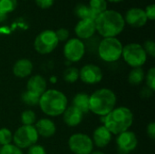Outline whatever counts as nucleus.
<instances>
[{
    "instance_id": "obj_16",
    "label": "nucleus",
    "mask_w": 155,
    "mask_h": 154,
    "mask_svg": "<svg viewBox=\"0 0 155 154\" xmlns=\"http://www.w3.org/2000/svg\"><path fill=\"white\" fill-rule=\"evenodd\" d=\"M112 137L113 134L109 132V130L104 125H101L94 131L92 140L94 145L98 148H104L109 145L112 141Z\"/></svg>"
},
{
    "instance_id": "obj_17",
    "label": "nucleus",
    "mask_w": 155,
    "mask_h": 154,
    "mask_svg": "<svg viewBox=\"0 0 155 154\" xmlns=\"http://www.w3.org/2000/svg\"><path fill=\"white\" fill-rule=\"evenodd\" d=\"M47 82L45 77L40 74L32 75L26 84V91L41 96L47 89Z\"/></svg>"
},
{
    "instance_id": "obj_13",
    "label": "nucleus",
    "mask_w": 155,
    "mask_h": 154,
    "mask_svg": "<svg viewBox=\"0 0 155 154\" xmlns=\"http://www.w3.org/2000/svg\"><path fill=\"white\" fill-rule=\"evenodd\" d=\"M124 22H126L129 25L133 27H143L146 25L148 19L145 15V12L142 8L134 7L129 9L126 12L125 17H124Z\"/></svg>"
},
{
    "instance_id": "obj_31",
    "label": "nucleus",
    "mask_w": 155,
    "mask_h": 154,
    "mask_svg": "<svg viewBox=\"0 0 155 154\" xmlns=\"http://www.w3.org/2000/svg\"><path fill=\"white\" fill-rule=\"evenodd\" d=\"M143 49L147 54V56H151L152 58L155 57V44L153 40H147L143 44Z\"/></svg>"
},
{
    "instance_id": "obj_21",
    "label": "nucleus",
    "mask_w": 155,
    "mask_h": 154,
    "mask_svg": "<svg viewBox=\"0 0 155 154\" xmlns=\"http://www.w3.org/2000/svg\"><path fill=\"white\" fill-rule=\"evenodd\" d=\"M74 14L76 15L78 18H80V20L81 19H92L95 21L98 16L95 13H94L91 10L89 6L85 5L84 4H78L74 8Z\"/></svg>"
},
{
    "instance_id": "obj_4",
    "label": "nucleus",
    "mask_w": 155,
    "mask_h": 154,
    "mask_svg": "<svg viewBox=\"0 0 155 154\" xmlns=\"http://www.w3.org/2000/svg\"><path fill=\"white\" fill-rule=\"evenodd\" d=\"M117 98L109 88H100L89 95V112L104 117L115 108Z\"/></svg>"
},
{
    "instance_id": "obj_19",
    "label": "nucleus",
    "mask_w": 155,
    "mask_h": 154,
    "mask_svg": "<svg viewBox=\"0 0 155 154\" xmlns=\"http://www.w3.org/2000/svg\"><path fill=\"white\" fill-rule=\"evenodd\" d=\"M62 115L64 123L69 127L78 126L84 119V114L73 105L67 106V108L64 110Z\"/></svg>"
},
{
    "instance_id": "obj_7",
    "label": "nucleus",
    "mask_w": 155,
    "mask_h": 154,
    "mask_svg": "<svg viewBox=\"0 0 155 154\" xmlns=\"http://www.w3.org/2000/svg\"><path fill=\"white\" fill-rule=\"evenodd\" d=\"M38 139L39 135L34 125H22L13 134L14 144L21 150L36 144Z\"/></svg>"
},
{
    "instance_id": "obj_28",
    "label": "nucleus",
    "mask_w": 155,
    "mask_h": 154,
    "mask_svg": "<svg viewBox=\"0 0 155 154\" xmlns=\"http://www.w3.org/2000/svg\"><path fill=\"white\" fill-rule=\"evenodd\" d=\"M13 142V134L7 128L0 129V146L10 144Z\"/></svg>"
},
{
    "instance_id": "obj_20",
    "label": "nucleus",
    "mask_w": 155,
    "mask_h": 154,
    "mask_svg": "<svg viewBox=\"0 0 155 154\" xmlns=\"http://www.w3.org/2000/svg\"><path fill=\"white\" fill-rule=\"evenodd\" d=\"M72 105L78 109L83 114L89 113V94L86 93H76L72 101Z\"/></svg>"
},
{
    "instance_id": "obj_5",
    "label": "nucleus",
    "mask_w": 155,
    "mask_h": 154,
    "mask_svg": "<svg viewBox=\"0 0 155 154\" xmlns=\"http://www.w3.org/2000/svg\"><path fill=\"white\" fill-rule=\"evenodd\" d=\"M123 47V44L116 37H107L99 42L97 53L103 61L114 63L122 57Z\"/></svg>"
},
{
    "instance_id": "obj_25",
    "label": "nucleus",
    "mask_w": 155,
    "mask_h": 154,
    "mask_svg": "<svg viewBox=\"0 0 155 154\" xmlns=\"http://www.w3.org/2000/svg\"><path fill=\"white\" fill-rule=\"evenodd\" d=\"M89 7L94 13L99 15L107 10V2L106 0H90Z\"/></svg>"
},
{
    "instance_id": "obj_14",
    "label": "nucleus",
    "mask_w": 155,
    "mask_h": 154,
    "mask_svg": "<svg viewBox=\"0 0 155 154\" xmlns=\"http://www.w3.org/2000/svg\"><path fill=\"white\" fill-rule=\"evenodd\" d=\"M74 32L80 40H87L96 32L95 21L92 19H81L75 25Z\"/></svg>"
},
{
    "instance_id": "obj_36",
    "label": "nucleus",
    "mask_w": 155,
    "mask_h": 154,
    "mask_svg": "<svg viewBox=\"0 0 155 154\" xmlns=\"http://www.w3.org/2000/svg\"><path fill=\"white\" fill-rule=\"evenodd\" d=\"M54 2V0H35L36 5L43 9L51 7L53 5Z\"/></svg>"
},
{
    "instance_id": "obj_11",
    "label": "nucleus",
    "mask_w": 155,
    "mask_h": 154,
    "mask_svg": "<svg viewBox=\"0 0 155 154\" xmlns=\"http://www.w3.org/2000/svg\"><path fill=\"white\" fill-rule=\"evenodd\" d=\"M116 145L119 154H129L134 152L138 145L136 134L132 131H126L117 135Z\"/></svg>"
},
{
    "instance_id": "obj_12",
    "label": "nucleus",
    "mask_w": 155,
    "mask_h": 154,
    "mask_svg": "<svg viewBox=\"0 0 155 154\" xmlns=\"http://www.w3.org/2000/svg\"><path fill=\"white\" fill-rule=\"evenodd\" d=\"M104 77L103 71L94 64H87L79 70V79L86 84H97Z\"/></svg>"
},
{
    "instance_id": "obj_8",
    "label": "nucleus",
    "mask_w": 155,
    "mask_h": 154,
    "mask_svg": "<svg viewBox=\"0 0 155 154\" xmlns=\"http://www.w3.org/2000/svg\"><path fill=\"white\" fill-rule=\"evenodd\" d=\"M59 41L55 32L53 30L42 31L35 39L34 46L35 51L40 54H48L52 53L58 45Z\"/></svg>"
},
{
    "instance_id": "obj_22",
    "label": "nucleus",
    "mask_w": 155,
    "mask_h": 154,
    "mask_svg": "<svg viewBox=\"0 0 155 154\" xmlns=\"http://www.w3.org/2000/svg\"><path fill=\"white\" fill-rule=\"evenodd\" d=\"M145 77V73L142 67L138 68H133L128 75V82L132 85H140L143 81Z\"/></svg>"
},
{
    "instance_id": "obj_24",
    "label": "nucleus",
    "mask_w": 155,
    "mask_h": 154,
    "mask_svg": "<svg viewBox=\"0 0 155 154\" xmlns=\"http://www.w3.org/2000/svg\"><path fill=\"white\" fill-rule=\"evenodd\" d=\"M63 76L66 83L74 84L79 79V70L76 67H68L64 70Z\"/></svg>"
},
{
    "instance_id": "obj_9",
    "label": "nucleus",
    "mask_w": 155,
    "mask_h": 154,
    "mask_svg": "<svg viewBox=\"0 0 155 154\" xmlns=\"http://www.w3.org/2000/svg\"><path fill=\"white\" fill-rule=\"evenodd\" d=\"M94 146L92 138L85 133H74L68 139V147L74 154H91Z\"/></svg>"
},
{
    "instance_id": "obj_1",
    "label": "nucleus",
    "mask_w": 155,
    "mask_h": 154,
    "mask_svg": "<svg viewBox=\"0 0 155 154\" xmlns=\"http://www.w3.org/2000/svg\"><path fill=\"white\" fill-rule=\"evenodd\" d=\"M124 25V16L115 10H106L95 20L96 31L104 38L116 37L123 32Z\"/></svg>"
},
{
    "instance_id": "obj_2",
    "label": "nucleus",
    "mask_w": 155,
    "mask_h": 154,
    "mask_svg": "<svg viewBox=\"0 0 155 154\" xmlns=\"http://www.w3.org/2000/svg\"><path fill=\"white\" fill-rule=\"evenodd\" d=\"M134 113L125 106L115 107L106 116L103 117L104 125L113 135H118L128 131L134 123Z\"/></svg>"
},
{
    "instance_id": "obj_18",
    "label": "nucleus",
    "mask_w": 155,
    "mask_h": 154,
    "mask_svg": "<svg viewBox=\"0 0 155 154\" xmlns=\"http://www.w3.org/2000/svg\"><path fill=\"white\" fill-rule=\"evenodd\" d=\"M34 69L33 63L27 58L17 60L13 65V74L17 78H26L31 75Z\"/></svg>"
},
{
    "instance_id": "obj_37",
    "label": "nucleus",
    "mask_w": 155,
    "mask_h": 154,
    "mask_svg": "<svg viewBox=\"0 0 155 154\" xmlns=\"http://www.w3.org/2000/svg\"><path fill=\"white\" fill-rule=\"evenodd\" d=\"M153 93H154V92H153V90H151L150 88H148L147 86H145V87H143V88L141 90L140 94H141V96H142L143 98L147 99V98L152 97V96H153Z\"/></svg>"
},
{
    "instance_id": "obj_39",
    "label": "nucleus",
    "mask_w": 155,
    "mask_h": 154,
    "mask_svg": "<svg viewBox=\"0 0 155 154\" xmlns=\"http://www.w3.org/2000/svg\"><path fill=\"white\" fill-rule=\"evenodd\" d=\"M5 17H6V15H2V14H0V22L4 21Z\"/></svg>"
},
{
    "instance_id": "obj_10",
    "label": "nucleus",
    "mask_w": 155,
    "mask_h": 154,
    "mask_svg": "<svg viewBox=\"0 0 155 154\" xmlns=\"http://www.w3.org/2000/svg\"><path fill=\"white\" fill-rule=\"evenodd\" d=\"M86 52L84 43L78 38H71L66 41L64 46V55L66 60L72 63L81 61Z\"/></svg>"
},
{
    "instance_id": "obj_26",
    "label": "nucleus",
    "mask_w": 155,
    "mask_h": 154,
    "mask_svg": "<svg viewBox=\"0 0 155 154\" xmlns=\"http://www.w3.org/2000/svg\"><path fill=\"white\" fill-rule=\"evenodd\" d=\"M17 6V0H0V14L7 15Z\"/></svg>"
},
{
    "instance_id": "obj_3",
    "label": "nucleus",
    "mask_w": 155,
    "mask_h": 154,
    "mask_svg": "<svg viewBox=\"0 0 155 154\" xmlns=\"http://www.w3.org/2000/svg\"><path fill=\"white\" fill-rule=\"evenodd\" d=\"M38 105L45 115L57 117L62 115L67 108L68 99L61 91L48 89L40 96Z\"/></svg>"
},
{
    "instance_id": "obj_35",
    "label": "nucleus",
    "mask_w": 155,
    "mask_h": 154,
    "mask_svg": "<svg viewBox=\"0 0 155 154\" xmlns=\"http://www.w3.org/2000/svg\"><path fill=\"white\" fill-rule=\"evenodd\" d=\"M146 133L148 137L151 140H154L155 139V123L154 122H151L149 123V124L147 125L146 128Z\"/></svg>"
},
{
    "instance_id": "obj_33",
    "label": "nucleus",
    "mask_w": 155,
    "mask_h": 154,
    "mask_svg": "<svg viewBox=\"0 0 155 154\" xmlns=\"http://www.w3.org/2000/svg\"><path fill=\"white\" fill-rule=\"evenodd\" d=\"M26 154H46V151L44 146L36 143L28 148Z\"/></svg>"
},
{
    "instance_id": "obj_32",
    "label": "nucleus",
    "mask_w": 155,
    "mask_h": 154,
    "mask_svg": "<svg viewBox=\"0 0 155 154\" xmlns=\"http://www.w3.org/2000/svg\"><path fill=\"white\" fill-rule=\"evenodd\" d=\"M56 37L59 42H64L67 41L69 38V31L66 28H59L55 31Z\"/></svg>"
},
{
    "instance_id": "obj_15",
    "label": "nucleus",
    "mask_w": 155,
    "mask_h": 154,
    "mask_svg": "<svg viewBox=\"0 0 155 154\" xmlns=\"http://www.w3.org/2000/svg\"><path fill=\"white\" fill-rule=\"evenodd\" d=\"M35 128L39 136L44 138H51L56 133L55 123L49 118H42L35 122Z\"/></svg>"
},
{
    "instance_id": "obj_6",
    "label": "nucleus",
    "mask_w": 155,
    "mask_h": 154,
    "mask_svg": "<svg viewBox=\"0 0 155 154\" xmlns=\"http://www.w3.org/2000/svg\"><path fill=\"white\" fill-rule=\"evenodd\" d=\"M122 57L132 68L142 67L147 61V54L140 44L131 43L123 47Z\"/></svg>"
},
{
    "instance_id": "obj_30",
    "label": "nucleus",
    "mask_w": 155,
    "mask_h": 154,
    "mask_svg": "<svg viewBox=\"0 0 155 154\" xmlns=\"http://www.w3.org/2000/svg\"><path fill=\"white\" fill-rule=\"evenodd\" d=\"M0 154H24L23 151L13 143L0 147Z\"/></svg>"
},
{
    "instance_id": "obj_40",
    "label": "nucleus",
    "mask_w": 155,
    "mask_h": 154,
    "mask_svg": "<svg viewBox=\"0 0 155 154\" xmlns=\"http://www.w3.org/2000/svg\"><path fill=\"white\" fill-rule=\"evenodd\" d=\"M108 1H110V2H112V3H118V2H121V1H123V0H108Z\"/></svg>"
},
{
    "instance_id": "obj_41",
    "label": "nucleus",
    "mask_w": 155,
    "mask_h": 154,
    "mask_svg": "<svg viewBox=\"0 0 155 154\" xmlns=\"http://www.w3.org/2000/svg\"><path fill=\"white\" fill-rule=\"evenodd\" d=\"M0 147H1V146H0Z\"/></svg>"
},
{
    "instance_id": "obj_29",
    "label": "nucleus",
    "mask_w": 155,
    "mask_h": 154,
    "mask_svg": "<svg viewBox=\"0 0 155 154\" xmlns=\"http://www.w3.org/2000/svg\"><path fill=\"white\" fill-rule=\"evenodd\" d=\"M144 80H145V83H146V86L154 92L155 91V68L154 67H151V68L148 70V72H147V73H146V74H145Z\"/></svg>"
},
{
    "instance_id": "obj_38",
    "label": "nucleus",
    "mask_w": 155,
    "mask_h": 154,
    "mask_svg": "<svg viewBox=\"0 0 155 154\" xmlns=\"http://www.w3.org/2000/svg\"><path fill=\"white\" fill-rule=\"evenodd\" d=\"M91 154H104L103 152H101V151H93Z\"/></svg>"
},
{
    "instance_id": "obj_23",
    "label": "nucleus",
    "mask_w": 155,
    "mask_h": 154,
    "mask_svg": "<svg viewBox=\"0 0 155 154\" xmlns=\"http://www.w3.org/2000/svg\"><path fill=\"white\" fill-rule=\"evenodd\" d=\"M40 96L37 94H35L31 92L25 91L21 94V101L28 106H36L38 105Z\"/></svg>"
},
{
    "instance_id": "obj_27",
    "label": "nucleus",
    "mask_w": 155,
    "mask_h": 154,
    "mask_svg": "<svg viewBox=\"0 0 155 154\" xmlns=\"http://www.w3.org/2000/svg\"><path fill=\"white\" fill-rule=\"evenodd\" d=\"M36 122V115L32 110H25L21 113L22 125H34Z\"/></svg>"
},
{
    "instance_id": "obj_34",
    "label": "nucleus",
    "mask_w": 155,
    "mask_h": 154,
    "mask_svg": "<svg viewBox=\"0 0 155 154\" xmlns=\"http://www.w3.org/2000/svg\"><path fill=\"white\" fill-rule=\"evenodd\" d=\"M144 12H145V15H146V16H147V19H149V20H152V21H153V20H154L155 19V6L153 4H152V5H148V6L145 8Z\"/></svg>"
}]
</instances>
